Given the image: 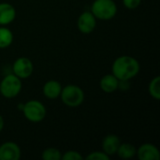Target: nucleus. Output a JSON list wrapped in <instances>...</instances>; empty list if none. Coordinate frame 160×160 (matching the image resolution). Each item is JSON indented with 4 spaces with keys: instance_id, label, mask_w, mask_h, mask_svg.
Wrapping results in <instances>:
<instances>
[{
    "instance_id": "nucleus-1",
    "label": "nucleus",
    "mask_w": 160,
    "mask_h": 160,
    "mask_svg": "<svg viewBox=\"0 0 160 160\" xmlns=\"http://www.w3.org/2000/svg\"><path fill=\"white\" fill-rule=\"evenodd\" d=\"M140 69L139 61L130 55L117 57L112 66V73L119 81H130L139 74Z\"/></svg>"
},
{
    "instance_id": "nucleus-2",
    "label": "nucleus",
    "mask_w": 160,
    "mask_h": 160,
    "mask_svg": "<svg viewBox=\"0 0 160 160\" xmlns=\"http://www.w3.org/2000/svg\"><path fill=\"white\" fill-rule=\"evenodd\" d=\"M91 12L98 20L109 21L117 14V5L113 0H95L91 6Z\"/></svg>"
},
{
    "instance_id": "nucleus-3",
    "label": "nucleus",
    "mask_w": 160,
    "mask_h": 160,
    "mask_svg": "<svg viewBox=\"0 0 160 160\" xmlns=\"http://www.w3.org/2000/svg\"><path fill=\"white\" fill-rule=\"evenodd\" d=\"M60 98L66 106L69 108H76L82 104L84 100V93L80 86L68 84L62 88Z\"/></svg>"
},
{
    "instance_id": "nucleus-4",
    "label": "nucleus",
    "mask_w": 160,
    "mask_h": 160,
    "mask_svg": "<svg viewBox=\"0 0 160 160\" xmlns=\"http://www.w3.org/2000/svg\"><path fill=\"white\" fill-rule=\"evenodd\" d=\"M22 112L23 113V116L32 123H39L43 121L47 115L45 106L37 99H31L24 103Z\"/></svg>"
},
{
    "instance_id": "nucleus-5",
    "label": "nucleus",
    "mask_w": 160,
    "mask_h": 160,
    "mask_svg": "<svg viewBox=\"0 0 160 160\" xmlns=\"http://www.w3.org/2000/svg\"><path fill=\"white\" fill-rule=\"evenodd\" d=\"M22 90V80L12 74H8L0 82V94L6 98H14Z\"/></svg>"
},
{
    "instance_id": "nucleus-6",
    "label": "nucleus",
    "mask_w": 160,
    "mask_h": 160,
    "mask_svg": "<svg viewBox=\"0 0 160 160\" xmlns=\"http://www.w3.org/2000/svg\"><path fill=\"white\" fill-rule=\"evenodd\" d=\"M34 71V66L32 61L27 57L17 58L12 65V72L15 76L21 80L29 78Z\"/></svg>"
},
{
    "instance_id": "nucleus-7",
    "label": "nucleus",
    "mask_w": 160,
    "mask_h": 160,
    "mask_svg": "<svg viewBox=\"0 0 160 160\" xmlns=\"http://www.w3.org/2000/svg\"><path fill=\"white\" fill-rule=\"evenodd\" d=\"M77 26L81 33L85 35L91 34L97 26V19L91 11H84L79 16Z\"/></svg>"
},
{
    "instance_id": "nucleus-8",
    "label": "nucleus",
    "mask_w": 160,
    "mask_h": 160,
    "mask_svg": "<svg viewBox=\"0 0 160 160\" xmlns=\"http://www.w3.org/2000/svg\"><path fill=\"white\" fill-rule=\"evenodd\" d=\"M21 156V148L16 142H6L0 145V160H19Z\"/></svg>"
},
{
    "instance_id": "nucleus-9",
    "label": "nucleus",
    "mask_w": 160,
    "mask_h": 160,
    "mask_svg": "<svg viewBox=\"0 0 160 160\" xmlns=\"http://www.w3.org/2000/svg\"><path fill=\"white\" fill-rule=\"evenodd\" d=\"M138 158L140 160H159L158 148L153 143H143L137 149Z\"/></svg>"
},
{
    "instance_id": "nucleus-10",
    "label": "nucleus",
    "mask_w": 160,
    "mask_h": 160,
    "mask_svg": "<svg viewBox=\"0 0 160 160\" xmlns=\"http://www.w3.org/2000/svg\"><path fill=\"white\" fill-rule=\"evenodd\" d=\"M121 144V141L118 136L114 134H109L104 137L102 141V151L110 158L117 153V150Z\"/></svg>"
},
{
    "instance_id": "nucleus-11",
    "label": "nucleus",
    "mask_w": 160,
    "mask_h": 160,
    "mask_svg": "<svg viewBox=\"0 0 160 160\" xmlns=\"http://www.w3.org/2000/svg\"><path fill=\"white\" fill-rule=\"evenodd\" d=\"M16 9L9 3H0V25H8L16 18Z\"/></svg>"
},
{
    "instance_id": "nucleus-12",
    "label": "nucleus",
    "mask_w": 160,
    "mask_h": 160,
    "mask_svg": "<svg viewBox=\"0 0 160 160\" xmlns=\"http://www.w3.org/2000/svg\"><path fill=\"white\" fill-rule=\"evenodd\" d=\"M62 88V84L58 81L50 80L44 83L42 92L45 98L50 99H55L60 97Z\"/></svg>"
},
{
    "instance_id": "nucleus-13",
    "label": "nucleus",
    "mask_w": 160,
    "mask_h": 160,
    "mask_svg": "<svg viewBox=\"0 0 160 160\" xmlns=\"http://www.w3.org/2000/svg\"><path fill=\"white\" fill-rule=\"evenodd\" d=\"M118 85H119V80L112 73L104 75L99 82V86L101 90L108 94L115 92L118 89Z\"/></svg>"
},
{
    "instance_id": "nucleus-14",
    "label": "nucleus",
    "mask_w": 160,
    "mask_h": 160,
    "mask_svg": "<svg viewBox=\"0 0 160 160\" xmlns=\"http://www.w3.org/2000/svg\"><path fill=\"white\" fill-rule=\"evenodd\" d=\"M118 157L122 159H130L134 158L137 154V148L135 145L128 142H121L117 153Z\"/></svg>"
},
{
    "instance_id": "nucleus-15",
    "label": "nucleus",
    "mask_w": 160,
    "mask_h": 160,
    "mask_svg": "<svg viewBox=\"0 0 160 160\" xmlns=\"http://www.w3.org/2000/svg\"><path fill=\"white\" fill-rule=\"evenodd\" d=\"M13 33L12 31L6 27L5 25L0 26V49L8 48L13 42Z\"/></svg>"
},
{
    "instance_id": "nucleus-16",
    "label": "nucleus",
    "mask_w": 160,
    "mask_h": 160,
    "mask_svg": "<svg viewBox=\"0 0 160 160\" xmlns=\"http://www.w3.org/2000/svg\"><path fill=\"white\" fill-rule=\"evenodd\" d=\"M149 95L156 100L160 99V77L156 76L153 78L148 86Z\"/></svg>"
},
{
    "instance_id": "nucleus-17",
    "label": "nucleus",
    "mask_w": 160,
    "mask_h": 160,
    "mask_svg": "<svg viewBox=\"0 0 160 160\" xmlns=\"http://www.w3.org/2000/svg\"><path fill=\"white\" fill-rule=\"evenodd\" d=\"M41 158L44 160H61L62 154L57 148L50 147V148H46L42 152Z\"/></svg>"
},
{
    "instance_id": "nucleus-18",
    "label": "nucleus",
    "mask_w": 160,
    "mask_h": 160,
    "mask_svg": "<svg viewBox=\"0 0 160 160\" xmlns=\"http://www.w3.org/2000/svg\"><path fill=\"white\" fill-rule=\"evenodd\" d=\"M61 159L63 160H82L83 157L81 155V153H79L78 151H74V150H70V151H67L66 153H64V155H62Z\"/></svg>"
},
{
    "instance_id": "nucleus-19",
    "label": "nucleus",
    "mask_w": 160,
    "mask_h": 160,
    "mask_svg": "<svg viewBox=\"0 0 160 160\" xmlns=\"http://www.w3.org/2000/svg\"><path fill=\"white\" fill-rule=\"evenodd\" d=\"M85 158L87 160H109L110 157L103 151H95L90 153Z\"/></svg>"
},
{
    "instance_id": "nucleus-20",
    "label": "nucleus",
    "mask_w": 160,
    "mask_h": 160,
    "mask_svg": "<svg viewBox=\"0 0 160 160\" xmlns=\"http://www.w3.org/2000/svg\"><path fill=\"white\" fill-rule=\"evenodd\" d=\"M122 1L124 6L128 9H135L142 3V0H122Z\"/></svg>"
},
{
    "instance_id": "nucleus-21",
    "label": "nucleus",
    "mask_w": 160,
    "mask_h": 160,
    "mask_svg": "<svg viewBox=\"0 0 160 160\" xmlns=\"http://www.w3.org/2000/svg\"><path fill=\"white\" fill-rule=\"evenodd\" d=\"M4 126H5V121H4V118H3V116L0 114V132L3 130V128H4Z\"/></svg>"
},
{
    "instance_id": "nucleus-22",
    "label": "nucleus",
    "mask_w": 160,
    "mask_h": 160,
    "mask_svg": "<svg viewBox=\"0 0 160 160\" xmlns=\"http://www.w3.org/2000/svg\"><path fill=\"white\" fill-rule=\"evenodd\" d=\"M23 105H24V103H19L18 105H17V109L18 110H20L21 112L22 111V109H23Z\"/></svg>"
}]
</instances>
